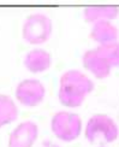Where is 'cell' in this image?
<instances>
[{
  "instance_id": "6da1fadb",
  "label": "cell",
  "mask_w": 119,
  "mask_h": 147,
  "mask_svg": "<svg viewBox=\"0 0 119 147\" xmlns=\"http://www.w3.org/2000/svg\"><path fill=\"white\" fill-rule=\"evenodd\" d=\"M94 90V82L84 72L71 69L60 76L59 81V101L67 107H79L85 96Z\"/></svg>"
},
{
  "instance_id": "7a4b0ae2",
  "label": "cell",
  "mask_w": 119,
  "mask_h": 147,
  "mask_svg": "<svg viewBox=\"0 0 119 147\" xmlns=\"http://www.w3.org/2000/svg\"><path fill=\"white\" fill-rule=\"evenodd\" d=\"M52 20L46 13L34 12L29 15L22 27L23 40L30 45H41L49 40L52 35Z\"/></svg>"
},
{
  "instance_id": "3957f363",
  "label": "cell",
  "mask_w": 119,
  "mask_h": 147,
  "mask_svg": "<svg viewBox=\"0 0 119 147\" xmlns=\"http://www.w3.org/2000/svg\"><path fill=\"white\" fill-rule=\"evenodd\" d=\"M82 119L77 113L69 111H58L53 115L51 129L59 140L70 142L76 140L82 131Z\"/></svg>"
},
{
  "instance_id": "277c9868",
  "label": "cell",
  "mask_w": 119,
  "mask_h": 147,
  "mask_svg": "<svg viewBox=\"0 0 119 147\" xmlns=\"http://www.w3.org/2000/svg\"><path fill=\"white\" fill-rule=\"evenodd\" d=\"M84 134L89 142H94L99 138H102L106 142H113L119 135V128L112 117L105 113H97L88 119Z\"/></svg>"
},
{
  "instance_id": "5b68a950",
  "label": "cell",
  "mask_w": 119,
  "mask_h": 147,
  "mask_svg": "<svg viewBox=\"0 0 119 147\" xmlns=\"http://www.w3.org/2000/svg\"><path fill=\"white\" fill-rule=\"evenodd\" d=\"M16 99L27 107H35L45 99L46 88L41 81L36 78L23 80L17 84L15 90Z\"/></svg>"
},
{
  "instance_id": "8992f818",
  "label": "cell",
  "mask_w": 119,
  "mask_h": 147,
  "mask_svg": "<svg viewBox=\"0 0 119 147\" xmlns=\"http://www.w3.org/2000/svg\"><path fill=\"white\" fill-rule=\"evenodd\" d=\"M39 138V125L34 121H23L9 136V147H33Z\"/></svg>"
},
{
  "instance_id": "52a82bcc",
  "label": "cell",
  "mask_w": 119,
  "mask_h": 147,
  "mask_svg": "<svg viewBox=\"0 0 119 147\" xmlns=\"http://www.w3.org/2000/svg\"><path fill=\"white\" fill-rule=\"evenodd\" d=\"M82 63L84 68L88 71H90L99 80H104L108 77L112 71V66L107 58L97 48L85 51L82 56Z\"/></svg>"
},
{
  "instance_id": "ba28073f",
  "label": "cell",
  "mask_w": 119,
  "mask_h": 147,
  "mask_svg": "<svg viewBox=\"0 0 119 147\" xmlns=\"http://www.w3.org/2000/svg\"><path fill=\"white\" fill-rule=\"evenodd\" d=\"M119 32L116 24L112 23V21H100L93 24L90 30V38L93 41H95L101 45H107L112 42L118 41Z\"/></svg>"
},
{
  "instance_id": "9c48e42d",
  "label": "cell",
  "mask_w": 119,
  "mask_h": 147,
  "mask_svg": "<svg viewBox=\"0 0 119 147\" xmlns=\"http://www.w3.org/2000/svg\"><path fill=\"white\" fill-rule=\"evenodd\" d=\"M24 66L30 72L39 74L48 70L51 68L52 58L46 50L42 48H34V50L29 51L26 56H24Z\"/></svg>"
},
{
  "instance_id": "30bf717a",
  "label": "cell",
  "mask_w": 119,
  "mask_h": 147,
  "mask_svg": "<svg viewBox=\"0 0 119 147\" xmlns=\"http://www.w3.org/2000/svg\"><path fill=\"white\" fill-rule=\"evenodd\" d=\"M119 15V7L114 5H94L83 10L85 22L96 23L100 21H112Z\"/></svg>"
},
{
  "instance_id": "8fae6325",
  "label": "cell",
  "mask_w": 119,
  "mask_h": 147,
  "mask_svg": "<svg viewBox=\"0 0 119 147\" xmlns=\"http://www.w3.org/2000/svg\"><path fill=\"white\" fill-rule=\"evenodd\" d=\"M18 117V107L15 100L6 94H0V128L12 123Z\"/></svg>"
},
{
  "instance_id": "7c38bea8",
  "label": "cell",
  "mask_w": 119,
  "mask_h": 147,
  "mask_svg": "<svg viewBox=\"0 0 119 147\" xmlns=\"http://www.w3.org/2000/svg\"><path fill=\"white\" fill-rule=\"evenodd\" d=\"M97 50L107 58L112 68H119V41L107 45H101Z\"/></svg>"
}]
</instances>
